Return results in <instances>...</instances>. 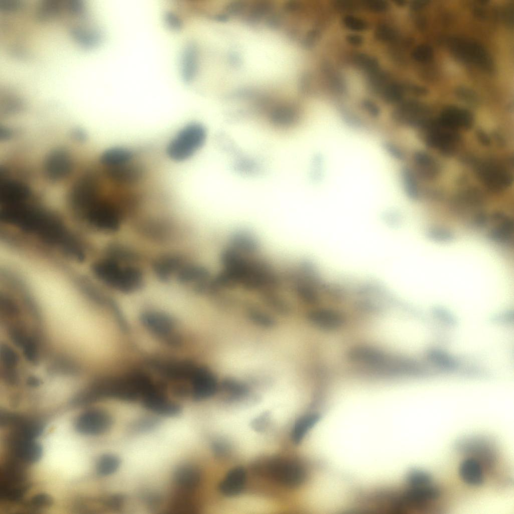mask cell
<instances>
[{
    "label": "cell",
    "instance_id": "1",
    "mask_svg": "<svg viewBox=\"0 0 514 514\" xmlns=\"http://www.w3.org/2000/svg\"><path fill=\"white\" fill-rule=\"evenodd\" d=\"M14 227L76 261H82L85 258L82 244L62 219L38 202L19 215Z\"/></svg>",
    "mask_w": 514,
    "mask_h": 514
},
{
    "label": "cell",
    "instance_id": "2",
    "mask_svg": "<svg viewBox=\"0 0 514 514\" xmlns=\"http://www.w3.org/2000/svg\"><path fill=\"white\" fill-rule=\"evenodd\" d=\"M147 260L127 259L105 250L103 256L94 262L92 272L104 285L124 295L144 290L147 284Z\"/></svg>",
    "mask_w": 514,
    "mask_h": 514
},
{
    "label": "cell",
    "instance_id": "3",
    "mask_svg": "<svg viewBox=\"0 0 514 514\" xmlns=\"http://www.w3.org/2000/svg\"><path fill=\"white\" fill-rule=\"evenodd\" d=\"M143 326L156 338L167 345L178 348L184 340L177 329V321L169 314L157 310H147L139 316Z\"/></svg>",
    "mask_w": 514,
    "mask_h": 514
},
{
    "label": "cell",
    "instance_id": "4",
    "mask_svg": "<svg viewBox=\"0 0 514 514\" xmlns=\"http://www.w3.org/2000/svg\"><path fill=\"white\" fill-rule=\"evenodd\" d=\"M206 131L198 123H189L180 130L167 147V154L172 160L181 162L192 157L205 143Z\"/></svg>",
    "mask_w": 514,
    "mask_h": 514
},
{
    "label": "cell",
    "instance_id": "5",
    "mask_svg": "<svg viewBox=\"0 0 514 514\" xmlns=\"http://www.w3.org/2000/svg\"><path fill=\"white\" fill-rule=\"evenodd\" d=\"M451 53L458 60L483 71L491 72L493 60L486 48L478 42L467 38L454 37L447 41Z\"/></svg>",
    "mask_w": 514,
    "mask_h": 514
},
{
    "label": "cell",
    "instance_id": "6",
    "mask_svg": "<svg viewBox=\"0 0 514 514\" xmlns=\"http://www.w3.org/2000/svg\"><path fill=\"white\" fill-rule=\"evenodd\" d=\"M96 401L79 405L81 410L76 417L74 427L81 435L89 436L101 435L107 432L113 424V419L105 410L99 407Z\"/></svg>",
    "mask_w": 514,
    "mask_h": 514
},
{
    "label": "cell",
    "instance_id": "7",
    "mask_svg": "<svg viewBox=\"0 0 514 514\" xmlns=\"http://www.w3.org/2000/svg\"><path fill=\"white\" fill-rule=\"evenodd\" d=\"M167 383L165 380H154L141 402L146 409L156 414L165 417H175L181 413L182 407L169 398Z\"/></svg>",
    "mask_w": 514,
    "mask_h": 514
},
{
    "label": "cell",
    "instance_id": "8",
    "mask_svg": "<svg viewBox=\"0 0 514 514\" xmlns=\"http://www.w3.org/2000/svg\"><path fill=\"white\" fill-rule=\"evenodd\" d=\"M265 466L267 473L284 485H298L305 477V471L302 466L293 460L276 458L271 460Z\"/></svg>",
    "mask_w": 514,
    "mask_h": 514
},
{
    "label": "cell",
    "instance_id": "9",
    "mask_svg": "<svg viewBox=\"0 0 514 514\" xmlns=\"http://www.w3.org/2000/svg\"><path fill=\"white\" fill-rule=\"evenodd\" d=\"M73 162L69 153L63 148L56 149L47 155L44 162V174L52 182L67 178L73 171Z\"/></svg>",
    "mask_w": 514,
    "mask_h": 514
},
{
    "label": "cell",
    "instance_id": "10",
    "mask_svg": "<svg viewBox=\"0 0 514 514\" xmlns=\"http://www.w3.org/2000/svg\"><path fill=\"white\" fill-rule=\"evenodd\" d=\"M100 167L104 177L118 185L136 184L142 179L145 174L142 166L132 162L119 166Z\"/></svg>",
    "mask_w": 514,
    "mask_h": 514
},
{
    "label": "cell",
    "instance_id": "11",
    "mask_svg": "<svg viewBox=\"0 0 514 514\" xmlns=\"http://www.w3.org/2000/svg\"><path fill=\"white\" fill-rule=\"evenodd\" d=\"M173 479L178 489L193 492L201 484L202 473L197 466L192 464H184L176 469Z\"/></svg>",
    "mask_w": 514,
    "mask_h": 514
},
{
    "label": "cell",
    "instance_id": "12",
    "mask_svg": "<svg viewBox=\"0 0 514 514\" xmlns=\"http://www.w3.org/2000/svg\"><path fill=\"white\" fill-rule=\"evenodd\" d=\"M246 481V472L243 467L232 468L228 471L219 485L220 492L225 496L239 494L244 489Z\"/></svg>",
    "mask_w": 514,
    "mask_h": 514
},
{
    "label": "cell",
    "instance_id": "13",
    "mask_svg": "<svg viewBox=\"0 0 514 514\" xmlns=\"http://www.w3.org/2000/svg\"><path fill=\"white\" fill-rule=\"evenodd\" d=\"M307 318L316 327L326 330L336 329L343 323L342 316L338 312L330 309L312 310L308 313Z\"/></svg>",
    "mask_w": 514,
    "mask_h": 514
},
{
    "label": "cell",
    "instance_id": "14",
    "mask_svg": "<svg viewBox=\"0 0 514 514\" xmlns=\"http://www.w3.org/2000/svg\"><path fill=\"white\" fill-rule=\"evenodd\" d=\"M134 153L131 150L123 147H113L104 151L99 158L100 166L103 167L119 166L132 162Z\"/></svg>",
    "mask_w": 514,
    "mask_h": 514
},
{
    "label": "cell",
    "instance_id": "15",
    "mask_svg": "<svg viewBox=\"0 0 514 514\" xmlns=\"http://www.w3.org/2000/svg\"><path fill=\"white\" fill-rule=\"evenodd\" d=\"M459 473L462 479L469 485L478 486L484 482L482 467L478 461L472 457L461 463Z\"/></svg>",
    "mask_w": 514,
    "mask_h": 514
},
{
    "label": "cell",
    "instance_id": "16",
    "mask_svg": "<svg viewBox=\"0 0 514 514\" xmlns=\"http://www.w3.org/2000/svg\"><path fill=\"white\" fill-rule=\"evenodd\" d=\"M320 416L318 413H310L300 418L295 423L292 432V439L296 444H299L308 431L318 422Z\"/></svg>",
    "mask_w": 514,
    "mask_h": 514
},
{
    "label": "cell",
    "instance_id": "17",
    "mask_svg": "<svg viewBox=\"0 0 514 514\" xmlns=\"http://www.w3.org/2000/svg\"><path fill=\"white\" fill-rule=\"evenodd\" d=\"M120 463V459L114 454H102L96 461V474L101 477L112 475L118 469Z\"/></svg>",
    "mask_w": 514,
    "mask_h": 514
},
{
    "label": "cell",
    "instance_id": "18",
    "mask_svg": "<svg viewBox=\"0 0 514 514\" xmlns=\"http://www.w3.org/2000/svg\"><path fill=\"white\" fill-rule=\"evenodd\" d=\"M192 493L178 489L171 501L172 509L177 512H191L194 510L196 505Z\"/></svg>",
    "mask_w": 514,
    "mask_h": 514
},
{
    "label": "cell",
    "instance_id": "19",
    "mask_svg": "<svg viewBox=\"0 0 514 514\" xmlns=\"http://www.w3.org/2000/svg\"><path fill=\"white\" fill-rule=\"evenodd\" d=\"M412 58L419 62H428L433 57L432 48L427 44H420L414 48L411 53Z\"/></svg>",
    "mask_w": 514,
    "mask_h": 514
},
{
    "label": "cell",
    "instance_id": "20",
    "mask_svg": "<svg viewBox=\"0 0 514 514\" xmlns=\"http://www.w3.org/2000/svg\"><path fill=\"white\" fill-rule=\"evenodd\" d=\"M431 476L426 472L419 470L411 471L407 477L409 485L425 484L432 482Z\"/></svg>",
    "mask_w": 514,
    "mask_h": 514
},
{
    "label": "cell",
    "instance_id": "21",
    "mask_svg": "<svg viewBox=\"0 0 514 514\" xmlns=\"http://www.w3.org/2000/svg\"><path fill=\"white\" fill-rule=\"evenodd\" d=\"M159 423V419L155 417H146L136 422L132 425V428L136 431L146 432L155 428Z\"/></svg>",
    "mask_w": 514,
    "mask_h": 514
},
{
    "label": "cell",
    "instance_id": "22",
    "mask_svg": "<svg viewBox=\"0 0 514 514\" xmlns=\"http://www.w3.org/2000/svg\"><path fill=\"white\" fill-rule=\"evenodd\" d=\"M125 499V496L122 494H114L103 498L100 502L105 506L111 509H117L123 506Z\"/></svg>",
    "mask_w": 514,
    "mask_h": 514
},
{
    "label": "cell",
    "instance_id": "23",
    "mask_svg": "<svg viewBox=\"0 0 514 514\" xmlns=\"http://www.w3.org/2000/svg\"><path fill=\"white\" fill-rule=\"evenodd\" d=\"M457 95L464 101L470 103H475L477 100V96L471 90L461 87L457 91Z\"/></svg>",
    "mask_w": 514,
    "mask_h": 514
},
{
    "label": "cell",
    "instance_id": "24",
    "mask_svg": "<svg viewBox=\"0 0 514 514\" xmlns=\"http://www.w3.org/2000/svg\"><path fill=\"white\" fill-rule=\"evenodd\" d=\"M268 421V414L265 413L254 419L252 422V426L253 429L257 431H262L267 426Z\"/></svg>",
    "mask_w": 514,
    "mask_h": 514
},
{
    "label": "cell",
    "instance_id": "25",
    "mask_svg": "<svg viewBox=\"0 0 514 514\" xmlns=\"http://www.w3.org/2000/svg\"><path fill=\"white\" fill-rule=\"evenodd\" d=\"M144 498L147 505L152 508H155L159 506L161 501L160 496L155 493L148 494L145 496Z\"/></svg>",
    "mask_w": 514,
    "mask_h": 514
},
{
    "label": "cell",
    "instance_id": "26",
    "mask_svg": "<svg viewBox=\"0 0 514 514\" xmlns=\"http://www.w3.org/2000/svg\"><path fill=\"white\" fill-rule=\"evenodd\" d=\"M277 362H276V363H277ZM279 363H280V362H279ZM281 363H280V364H281ZM284 364V363H283V364ZM285 364H284V365H285ZM287 365H288V364H287ZM287 366H288V365H287Z\"/></svg>",
    "mask_w": 514,
    "mask_h": 514
}]
</instances>
